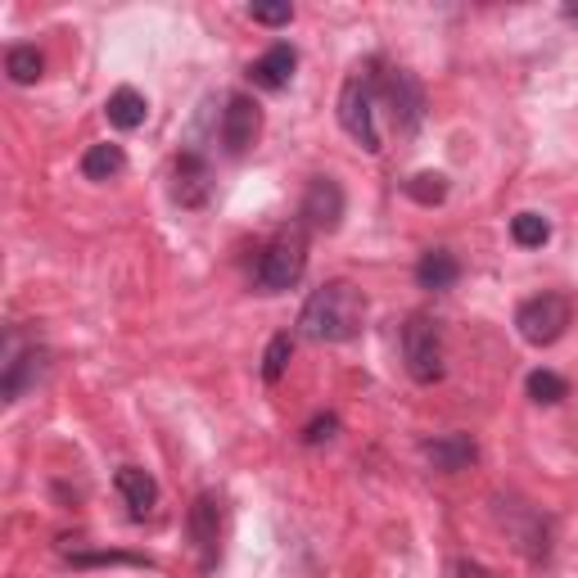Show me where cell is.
Wrapping results in <instances>:
<instances>
[{"label":"cell","instance_id":"cell-2","mask_svg":"<svg viewBox=\"0 0 578 578\" xmlns=\"http://www.w3.org/2000/svg\"><path fill=\"white\" fill-rule=\"evenodd\" d=\"M376 68L367 59V68H357L352 78L339 87V127L348 131V140L357 144V150H367V155H380L385 150V140H380V127H376Z\"/></svg>","mask_w":578,"mask_h":578},{"label":"cell","instance_id":"cell-27","mask_svg":"<svg viewBox=\"0 0 578 578\" xmlns=\"http://www.w3.org/2000/svg\"><path fill=\"white\" fill-rule=\"evenodd\" d=\"M452 574H457V578H501V574H492L488 565H479V560H466V556L452 565Z\"/></svg>","mask_w":578,"mask_h":578},{"label":"cell","instance_id":"cell-6","mask_svg":"<svg viewBox=\"0 0 578 578\" xmlns=\"http://www.w3.org/2000/svg\"><path fill=\"white\" fill-rule=\"evenodd\" d=\"M569 326H574V299L560 295V289H542V295H534L516 308V330L534 348H551Z\"/></svg>","mask_w":578,"mask_h":578},{"label":"cell","instance_id":"cell-23","mask_svg":"<svg viewBox=\"0 0 578 578\" xmlns=\"http://www.w3.org/2000/svg\"><path fill=\"white\" fill-rule=\"evenodd\" d=\"M525 393H529L534 402H542V407H556L560 398H569V385H565L556 371H534V376L525 380Z\"/></svg>","mask_w":578,"mask_h":578},{"label":"cell","instance_id":"cell-9","mask_svg":"<svg viewBox=\"0 0 578 578\" xmlns=\"http://www.w3.org/2000/svg\"><path fill=\"white\" fill-rule=\"evenodd\" d=\"M186 538L199 556V569H217V551H222V501L212 492H199L186 511Z\"/></svg>","mask_w":578,"mask_h":578},{"label":"cell","instance_id":"cell-15","mask_svg":"<svg viewBox=\"0 0 578 578\" xmlns=\"http://www.w3.org/2000/svg\"><path fill=\"white\" fill-rule=\"evenodd\" d=\"M113 488H118V497L127 501V516H131V520H150V516H155V506H159V484H155L150 470L122 466V470L113 475Z\"/></svg>","mask_w":578,"mask_h":578},{"label":"cell","instance_id":"cell-12","mask_svg":"<svg viewBox=\"0 0 578 578\" xmlns=\"http://www.w3.org/2000/svg\"><path fill=\"white\" fill-rule=\"evenodd\" d=\"M172 199L186 212L208 208V199H212V163L199 150H181L172 159Z\"/></svg>","mask_w":578,"mask_h":578},{"label":"cell","instance_id":"cell-7","mask_svg":"<svg viewBox=\"0 0 578 578\" xmlns=\"http://www.w3.org/2000/svg\"><path fill=\"white\" fill-rule=\"evenodd\" d=\"M402 367L416 385H439L444 380V330L434 317L411 312L402 326Z\"/></svg>","mask_w":578,"mask_h":578},{"label":"cell","instance_id":"cell-13","mask_svg":"<svg viewBox=\"0 0 578 578\" xmlns=\"http://www.w3.org/2000/svg\"><path fill=\"white\" fill-rule=\"evenodd\" d=\"M420 457L439 470V475H461L479 461V444H475V434H434V439L420 444Z\"/></svg>","mask_w":578,"mask_h":578},{"label":"cell","instance_id":"cell-4","mask_svg":"<svg viewBox=\"0 0 578 578\" xmlns=\"http://www.w3.org/2000/svg\"><path fill=\"white\" fill-rule=\"evenodd\" d=\"M492 516L506 529V538L516 542L520 556H529V560H547L551 556L556 534H551V520L542 516V506H534V501H525L516 492H506V497L497 492L492 497Z\"/></svg>","mask_w":578,"mask_h":578},{"label":"cell","instance_id":"cell-10","mask_svg":"<svg viewBox=\"0 0 578 578\" xmlns=\"http://www.w3.org/2000/svg\"><path fill=\"white\" fill-rule=\"evenodd\" d=\"M343 208H348L343 186H339L335 177H312L308 190H303V203H299V227L330 236V231H339V222H343Z\"/></svg>","mask_w":578,"mask_h":578},{"label":"cell","instance_id":"cell-24","mask_svg":"<svg viewBox=\"0 0 578 578\" xmlns=\"http://www.w3.org/2000/svg\"><path fill=\"white\" fill-rule=\"evenodd\" d=\"M78 569H91V565H131V569H150L155 560H144V556H136V551H72L68 556Z\"/></svg>","mask_w":578,"mask_h":578},{"label":"cell","instance_id":"cell-11","mask_svg":"<svg viewBox=\"0 0 578 578\" xmlns=\"http://www.w3.org/2000/svg\"><path fill=\"white\" fill-rule=\"evenodd\" d=\"M258 136H262V109H258V100L245 96V91L227 96V109H222V150L231 159H245L253 144H258Z\"/></svg>","mask_w":578,"mask_h":578},{"label":"cell","instance_id":"cell-5","mask_svg":"<svg viewBox=\"0 0 578 578\" xmlns=\"http://www.w3.org/2000/svg\"><path fill=\"white\" fill-rule=\"evenodd\" d=\"M371 68H376V96H380V104L389 109L393 131H398V136H416L420 122H425V113H429L425 87L411 78L407 68H385L380 59H371Z\"/></svg>","mask_w":578,"mask_h":578},{"label":"cell","instance_id":"cell-20","mask_svg":"<svg viewBox=\"0 0 578 578\" xmlns=\"http://www.w3.org/2000/svg\"><path fill=\"white\" fill-rule=\"evenodd\" d=\"M402 195L420 208H439L448 199V177L444 172H416V177L402 181Z\"/></svg>","mask_w":578,"mask_h":578},{"label":"cell","instance_id":"cell-8","mask_svg":"<svg viewBox=\"0 0 578 578\" xmlns=\"http://www.w3.org/2000/svg\"><path fill=\"white\" fill-rule=\"evenodd\" d=\"M46 371H50V352H46L41 343L19 348L14 335H10V343H6V367H0V398H6L10 407L23 402V398L46 380Z\"/></svg>","mask_w":578,"mask_h":578},{"label":"cell","instance_id":"cell-26","mask_svg":"<svg viewBox=\"0 0 578 578\" xmlns=\"http://www.w3.org/2000/svg\"><path fill=\"white\" fill-rule=\"evenodd\" d=\"M249 19L262 28H285L295 23V6H249Z\"/></svg>","mask_w":578,"mask_h":578},{"label":"cell","instance_id":"cell-22","mask_svg":"<svg viewBox=\"0 0 578 578\" xmlns=\"http://www.w3.org/2000/svg\"><path fill=\"white\" fill-rule=\"evenodd\" d=\"M289 357H295V335H271L267 352H262V380L276 385L289 371Z\"/></svg>","mask_w":578,"mask_h":578},{"label":"cell","instance_id":"cell-3","mask_svg":"<svg viewBox=\"0 0 578 578\" xmlns=\"http://www.w3.org/2000/svg\"><path fill=\"white\" fill-rule=\"evenodd\" d=\"M308 271V236L303 227L295 231H280L276 240L262 245L258 262H253V289L258 295H285V289H295Z\"/></svg>","mask_w":578,"mask_h":578},{"label":"cell","instance_id":"cell-21","mask_svg":"<svg viewBox=\"0 0 578 578\" xmlns=\"http://www.w3.org/2000/svg\"><path fill=\"white\" fill-rule=\"evenodd\" d=\"M511 240L520 249H542L551 240V222H547L542 212H516L511 217Z\"/></svg>","mask_w":578,"mask_h":578},{"label":"cell","instance_id":"cell-14","mask_svg":"<svg viewBox=\"0 0 578 578\" xmlns=\"http://www.w3.org/2000/svg\"><path fill=\"white\" fill-rule=\"evenodd\" d=\"M295 68H299V50L289 41H276L271 50H262L249 63V82L258 91H280V87H289V78H295Z\"/></svg>","mask_w":578,"mask_h":578},{"label":"cell","instance_id":"cell-19","mask_svg":"<svg viewBox=\"0 0 578 578\" xmlns=\"http://www.w3.org/2000/svg\"><path fill=\"white\" fill-rule=\"evenodd\" d=\"M127 172V155H122V144L104 140V144H91V150L82 155V177L87 181H113Z\"/></svg>","mask_w":578,"mask_h":578},{"label":"cell","instance_id":"cell-1","mask_svg":"<svg viewBox=\"0 0 578 578\" xmlns=\"http://www.w3.org/2000/svg\"><path fill=\"white\" fill-rule=\"evenodd\" d=\"M361 321H367V295L352 280H326L299 312V335L312 343H348L361 335Z\"/></svg>","mask_w":578,"mask_h":578},{"label":"cell","instance_id":"cell-18","mask_svg":"<svg viewBox=\"0 0 578 578\" xmlns=\"http://www.w3.org/2000/svg\"><path fill=\"white\" fill-rule=\"evenodd\" d=\"M41 72H46V54H41L37 46L19 41V46L6 50V78H10L14 87H37Z\"/></svg>","mask_w":578,"mask_h":578},{"label":"cell","instance_id":"cell-17","mask_svg":"<svg viewBox=\"0 0 578 578\" xmlns=\"http://www.w3.org/2000/svg\"><path fill=\"white\" fill-rule=\"evenodd\" d=\"M144 113H150V104H144V96H140L136 87H118V91L104 100V118H109V127H118V131H136V127L144 122Z\"/></svg>","mask_w":578,"mask_h":578},{"label":"cell","instance_id":"cell-25","mask_svg":"<svg viewBox=\"0 0 578 578\" xmlns=\"http://www.w3.org/2000/svg\"><path fill=\"white\" fill-rule=\"evenodd\" d=\"M335 429H339V416H335V411H317V416L303 425L299 439H303V448H321V444L335 439Z\"/></svg>","mask_w":578,"mask_h":578},{"label":"cell","instance_id":"cell-16","mask_svg":"<svg viewBox=\"0 0 578 578\" xmlns=\"http://www.w3.org/2000/svg\"><path fill=\"white\" fill-rule=\"evenodd\" d=\"M457 280H461L457 253H448V249L420 253V262H416V285H420V289H429V295H444V289H452Z\"/></svg>","mask_w":578,"mask_h":578}]
</instances>
